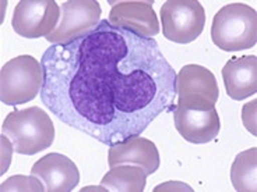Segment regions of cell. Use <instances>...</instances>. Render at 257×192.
Here are the masks:
<instances>
[{
	"label": "cell",
	"instance_id": "6da1fadb",
	"mask_svg": "<svg viewBox=\"0 0 257 192\" xmlns=\"http://www.w3.org/2000/svg\"><path fill=\"white\" fill-rule=\"evenodd\" d=\"M41 99L73 130L112 146L174 108L176 72L153 38L108 20L42 54Z\"/></svg>",
	"mask_w": 257,
	"mask_h": 192
},
{
	"label": "cell",
	"instance_id": "30bf717a",
	"mask_svg": "<svg viewBox=\"0 0 257 192\" xmlns=\"http://www.w3.org/2000/svg\"><path fill=\"white\" fill-rule=\"evenodd\" d=\"M31 174L45 186L46 192H70L80 182V173L73 160L60 154H48L32 166Z\"/></svg>",
	"mask_w": 257,
	"mask_h": 192
},
{
	"label": "cell",
	"instance_id": "8fae6325",
	"mask_svg": "<svg viewBox=\"0 0 257 192\" xmlns=\"http://www.w3.org/2000/svg\"><path fill=\"white\" fill-rule=\"evenodd\" d=\"M160 152L154 142L140 135L109 146L108 164L110 168L122 164H132L142 167L144 173L151 176L160 168Z\"/></svg>",
	"mask_w": 257,
	"mask_h": 192
},
{
	"label": "cell",
	"instance_id": "5b68a950",
	"mask_svg": "<svg viewBox=\"0 0 257 192\" xmlns=\"http://www.w3.org/2000/svg\"><path fill=\"white\" fill-rule=\"evenodd\" d=\"M174 120L178 132L190 144L211 142L221 130L215 104L199 96L178 98Z\"/></svg>",
	"mask_w": 257,
	"mask_h": 192
},
{
	"label": "cell",
	"instance_id": "3957f363",
	"mask_svg": "<svg viewBox=\"0 0 257 192\" xmlns=\"http://www.w3.org/2000/svg\"><path fill=\"white\" fill-rule=\"evenodd\" d=\"M214 45L224 52L250 49L257 42V14L253 7L231 3L214 16L211 26Z\"/></svg>",
	"mask_w": 257,
	"mask_h": 192
},
{
	"label": "cell",
	"instance_id": "5bb4252c",
	"mask_svg": "<svg viewBox=\"0 0 257 192\" xmlns=\"http://www.w3.org/2000/svg\"><path fill=\"white\" fill-rule=\"evenodd\" d=\"M147 184V174L142 167L122 164L112 167L101 180V186L110 192H143Z\"/></svg>",
	"mask_w": 257,
	"mask_h": 192
},
{
	"label": "cell",
	"instance_id": "7c38bea8",
	"mask_svg": "<svg viewBox=\"0 0 257 192\" xmlns=\"http://www.w3.org/2000/svg\"><path fill=\"white\" fill-rule=\"evenodd\" d=\"M225 90L233 100H242L257 92L256 56L229 58L222 68Z\"/></svg>",
	"mask_w": 257,
	"mask_h": 192
},
{
	"label": "cell",
	"instance_id": "7a4b0ae2",
	"mask_svg": "<svg viewBox=\"0 0 257 192\" xmlns=\"http://www.w3.org/2000/svg\"><path fill=\"white\" fill-rule=\"evenodd\" d=\"M3 134L9 136L14 152L35 154L51 146L55 140V127L45 110L38 106L9 113L3 122Z\"/></svg>",
	"mask_w": 257,
	"mask_h": 192
},
{
	"label": "cell",
	"instance_id": "9c48e42d",
	"mask_svg": "<svg viewBox=\"0 0 257 192\" xmlns=\"http://www.w3.org/2000/svg\"><path fill=\"white\" fill-rule=\"evenodd\" d=\"M110 4L113 6L108 18L110 26L127 30L143 38H153L160 34V22L153 2L122 0L117 3L110 2Z\"/></svg>",
	"mask_w": 257,
	"mask_h": 192
},
{
	"label": "cell",
	"instance_id": "4fadbf2b",
	"mask_svg": "<svg viewBox=\"0 0 257 192\" xmlns=\"http://www.w3.org/2000/svg\"><path fill=\"white\" fill-rule=\"evenodd\" d=\"M176 98L199 96L211 103H217L219 98V90L217 80L211 71L199 66L187 64L182 67L176 74Z\"/></svg>",
	"mask_w": 257,
	"mask_h": 192
},
{
	"label": "cell",
	"instance_id": "9a60e30c",
	"mask_svg": "<svg viewBox=\"0 0 257 192\" xmlns=\"http://www.w3.org/2000/svg\"><path fill=\"white\" fill-rule=\"evenodd\" d=\"M232 186L238 192H256L257 149L251 148L235 158L231 167Z\"/></svg>",
	"mask_w": 257,
	"mask_h": 192
},
{
	"label": "cell",
	"instance_id": "ba28073f",
	"mask_svg": "<svg viewBox=\"0 0 257 192\" xmlns=\"http://www.w3.org/2000/svg\"><path fill=\"white\" fill-rule=\"evenodd\" d=\"M59 21L60 7L55 0H21L14 8L12 26L24 38H46L56 30Z\"/></svg>",
	"mask_w": 257,
	"mask_h": 192
},
{
	"label": "cell",
	"instance_id": "2e32d148",
	"mask_svg": "<svg viewBox=\"0 0 257 192\" xmlns=\"http://www.w3.org/2000/svg\"><path fill=\"white\" fill-rule=\"evenodd\" d=\"M2 191H45L41 180L35 176H13L2 184Z\"/></svg>",
	"mask_w": 257,
	"mask_h": 192
},
{
	"label": "cell",
	"instance_id": "8992f818",
	"mask_svg": "<svg viewBox=\"0 0 257 192\" xmlns=\"http://www.w3.org/2000/svg\"><path fill=\"white\" fill-rule=\"evenodd\" d=\"M164 36L175 44H190L206 24L204 7L197 0H168L161 7Z\"/></svg>",
	"mask_w": 257,
	"mask_h": 192
},
{
	"label": "cell",
	"instance_id": "277c9868",
	"mask_svg": "<svg viewBox=\"0 0 257 192\" xmlns=\"http://www.w3.org/2000/svg\"><path fill=\"white\" fill-rule=\"evenodd\" d=\"M44 85L42 64L32 56H17L0 71V99L7 106L31 102Z\"/></svg>",
	"mask_w": 257,
	"mask_h": 192
},
{
	"label": "cell",
	"instance_id": "52a82bcc",
	"mask_svg": "<svg viewBox=\"0 0 257 192\" xmlns=\"http://www.w3.org/2000/svg\"><path fill=\"white\" fill-rule=\"evenodd\" d=\"M62 18L56 30L46 36L53 45L69 44L94 30L101 21V6L95 0H69L62 3Z\"/></svg>",
	"mask_w": 257,
	"mask_h": 192
}]
</instances>
